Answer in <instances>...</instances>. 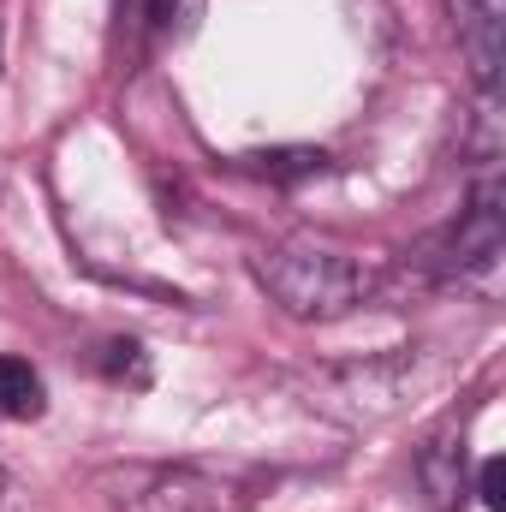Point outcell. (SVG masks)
I'll return each mask as SVG.
<instances>
[{"instance_id": "obj_1", "label": "cell", "mask_w": 506, "mask_h": 512, "mask_svg": "<svg viewBox=\"0 0 506 512\" xmlns=\"http://www.w3.org/2000/svg\"><path fill=\"white\" fill-rule=\"evenodd\" d=\"M256 280L298 322H334V316L358 310L376 292V274L358 256L322 251V245H274V251H262L256 256Z\"/></svg>"}, {"instance_id": "obj_2", "label": "cell", "mask_w": 506, "mask_h": 512, "mask_svg": "<svg viewBox=\"0 0 506 512\" xmlns=\"http://www.w3.org/2000/svg\"><path fill=\"white\" fill-rule=\"evenodd\" d=\"M506 245V215H501V185L495 179H483L477 185V197H471V209H465V221L453 227V239H447V268H489Z\"/></svg>"}, {"instance_id": "obj_3", "label": "cell", "mask_w": 506, "mask_h": 512, "mask_svg": "<svg viewBox=\"0 0 506 512\" xmlns=\"http://www.w3.org/2000/svg\"><path fill=\"white\" fill-rule=\"evenodd\" d=\"M453 18H459L471 78L483 90H495L501 84V48H506V0H453Z\"/></svg>"}, {"instance_id": "obj_4", "label": "cell", "mask_w": 506, "mask_h": 512, "mask_svg": "<svg viewBox=\"0 0 506 512\" xmlns=\"http://www.w3.org/2000/svg\"><path fill=\"white\" fill-rule=\"evenodd\" d=\"M417 477H423L429 501H435L441 512L459 507V489H465V447H459V435L429 441V447H423V459H417Z\"/></svg>"}, {"instance_id": "obj_5", "label": "cell", "mask_w": 506, "mask_h": 512, "mask_svg": "<svg viewBox=\"0 0 506 512\" xmlns=\"http://www.w3.org/2000/svg\"><path fill=\"white\" fill-rule=\"evenodd\" d=\"M0 417H42V376L24 358H0Z\"/></svg>"}, {"instance_id": "obj_6", "label": "cell", "mask_w": 506, "mask_h": 512, "mask_svg": "<svg viewBox=\"0 0 506 512\" xmlns=\"http://www.w3.org/2000/svg\"><path fill=\"white\" fill-rule=\"evenodd\" d=\"M256 173H268V179H310V173H322L328 167V155L322 149H262V155H251Z\"/></svg>"}, {"instance_id": "obj_7", "label": "cell", "mask_w": 506, "mask_h": 512, "mask_svg": "<svg viewBox=\"0 0 506 512\" xmlns=\"http://www.w3.org/2000/svg\"><path fill=\"white\" fill-rule=\"evenodd\" d=\"M108 382H131V387L149 382V358H143L137 340H114L108 346Z\"/></svg>"}, {"instance_id": "obj_8", "label": "cell", "mask_w": 506, "mask_h": 512, "mask_svg": "<svg viewBox=\"0 0 506 512\" xmlns=\"http://www.w3.org/2000/svg\"><path fill=\"white\" fill-rule=\"evenodd\" d=\"M483 507L489 512H506V459H483Z\"/></svg>"}, {"instance_id": "obj_9", "label": "cell", "mask_w": 506, "mask_h": 512, "mask_svg": "<svg viewBox=\"0 0 506 512\" xmlns=\"http://www.w3.org/2000/svg\"><path fill=\"white\" fill-rule=\"evenodd\" d=\"M0 489H6V477H0Z\"/></svg>"}]
</instances>
